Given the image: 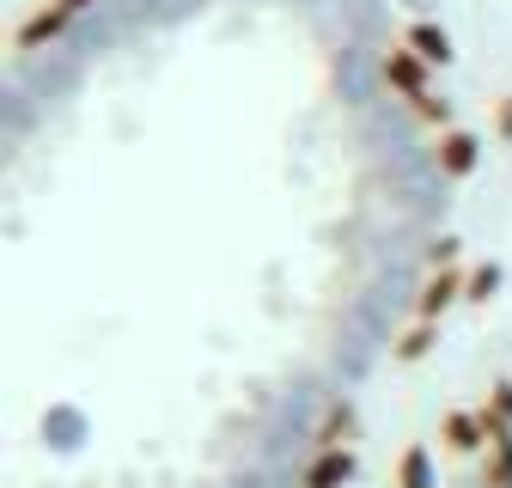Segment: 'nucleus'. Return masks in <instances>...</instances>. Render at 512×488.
<instances>
[{
  "label": "nucleus",
  "instance_id": "ddd939ff",
  "mask_svg": "<svg viewBox=\"0 0 512 488\" xmlns=\"http://www.w3.org/2000/svg\"><path fill=\"white\" fill-rule=\"evenodd\" d=\"M409 110H415L421 122H433V129H445V122H452V104H445V98H433V92H421Z\"/></svg>",
  "mask_w": 512,
  "mask_h": 488
},
{
  "label": "nucleus",
  "instance_id": "2eb2a0df",
  "mask_svg": "<svg viewBox=\"0 0 512 488\" xmlns=\"http://www.w3.org/2000/svg\"><path fill=\"white\" fill-rule=\"evenodd\" d=\"M488 409H494L500 421H512V379H500V385H494V403H488Z\"/></svg>",
  "mask_w": 512,
  "mask_h": 488
},
{
  "label": "nucleus",
  "instance_id": "dca6fc26",
  "mask_svg": "<svg viewBox=\"0 0 512 488\" xmlns=\"http://www.w3.org/2000/svg\"><path fill=\"white\" fill-rule=\"evenodd\" d=\"M494 135H500V141H512V92H506V98H500V110H494Z\"/></svg>",
  "mask_w": 512,
  "mask_h": 488
},
{
  "label": "nucleus",
  "instance_id": "9d476101",
  "mask_svg": "<svg viewBox=\"0 0 512 488\" xmlns=\"http://www.w3.org/2000/svg\"><path fill=\"white\" fill-rule=\"evenodd\" d=\"M397 482L403 488H433V470H427V446H409L403 464H397Z\"/></svg>",
  "mask_w": 512,
  "mask_h": 488
},
{
  "label": "nucleus",
  "instance_id": "6e6552de",
  "mask_svg": "<svg viewBox=\"0 0 512 488\" xmlns=\"http://www.w3.org/2000/svg\"><path fill=\"white\" fill-rule=\"evenodd\" d=\"M348 440H354V403H336L317 427V446H348Z\"/></svg>",
  "mask_w": 512,
  "mask_h": 488
},
{
  "label": "nucleus",
  "instance_id": "f03ea898",
  "mask_svg": "<svg viewBox=\"0 0 512 488\" xmlns=\"http://www.w3.org/2000/svg\"><path fill=\"white\" fill-rule=\"evenodd\" d=\"M464 281H470V275H464L458 263H452V269H433V275L421 281V293H415V318H433V324H439V318L464 299Z\"/></svg>",
  "mask_w": 512,
  "mask_h": 488
},
{
  "label": "nucleus",
  "instance_id": "9b49d317",
  "mask_svg": "<svg viewBox=\"0 0 512 488\" xmlns=\"http://www.w3.org/2000/svg\"><path fill=\"white\" fill-rule=\"evenodd\" d=\"M494 293H500V269H494V263H488V269H470V281H464V299H470V305H488Z\"/></svg>",
  "mask_w": 512,
  "mask_h": 488
},
{
  "label": "nucleus",
  "instance_id": "423d86ee",
  "mask_svg": "<svg viewBox=\"0 0 512 488\" xmlns=\"http://www.w3.org/2000/svg\"><path fill=\"white\" fill-rule=\"evenodd\" d=\"M482 446H488L482 409H452L445 415V452H482Z\"/></svg>",
  "mask_w": 512,
  "mask_h": 488
},
{
  "label": "nucleus",
  "instance_id": "7ed1b4c3",
  "mask_svg": "<svg viewBox=\"0 0 512 488\" xmlns=\"http://www.w3.org/2000/svg\"><path fill=\"white\" fill-rule=\"evenodd\" d=\"M433 159H439V171H445V177H470V171L482 165V141H476L470 129H439Z\"/></svg>",
  "mask_w": 512,
  "mask_h": 488
},
{
  "label": "nucleus",
  "instance_id": "39448f33",
  "mask_svg": "<svg viewBox=\"0 0 512 488\" xmlns=\"http://www.w3.org/2000/svg\"><path fill=\"white\" fill-rule=\"evenodd\" d=\"M348 476H354V452L348 446H317V458L305 464L299 488H342Z\"/></svg>",
  "mask_w": 512,
  "mask_h": 488
},
{
  "label": "nucleus",
  "instance_id": "4468645a",
  "mask_svg": "<svg viewBox=\"0 0 512 488\" xmlns=\"http://www.w3.org/2000/svg\"><path fill=\"white\" fill-rule=\"evenodd\" d=\"M458 244H464V238H433V244H427V269H452V263H458Z\"/></svg>",
  "mask_w": 512,
  "mask_h": 488
},
{
  "label": "nucleus",
  "instance_id": "20e7f679",
  "mask_svg": "<svg viewBox=\"0 0 512 488\" xmlns=\"http://www.w3.org/2000/svg\"><path fill=\"white\" fill-rule=\"evenodd\" d=\"M427 68H433V61H421V55H415L409 43H397L391 55H384V80H391V86H397V92H403L409 104H415V98L427 92Z\"/></svg>",
  "mask_w": 512,
  "mask_h": 488
},
{
  "label": "nucleus",
  "instance_id": "1a4fd4ad",
  "mask_svg": "<svg viewBox=\"0 0 512 488\" xmlns=\"http://www.w3.org/2000/svg\"><path fill=\"white\" fill-rule=\"evenodd\" d=\"M482 488H512V440H494V446H488Z\"/></svg>",
  "mask_w": 512,
  "mask_h": 488
},
{
  "label": "nucleus",
  "instance_id": "f257e3e1",
  "mask_svg": "<svg viewBox=\"0 0 512 488\" xmlns=\"http://www.w3.org/2000/svg\"><path fill=\"white\" fill-rule=\"evenodd\" d=\"M86 7H92V0H43V7H37V13H31L19 31H13V49H43L49 37H61V31H68V25H74Z\"/></svg>",
  "mask_w": 512,
  "mask_h": 488
},
{
  "label": "nucleus",
  "instance_id": "f8f14e48",
  "mask_svg": "<svg viewBox=\"0 0 512 488\" xmlns=\"http://www.w3.org/2000/svg\"><path fill=\"white\" fill-rule=\"evenodd\" d=\"M427 348H433V318H415V330H409V336H403L391 354H397V360H421Z\"/></svg>",
  "mask_w": 512,
  "mask_h": 488
},
{
  "label": "nucleus",
  "instance_id": "0eeeda50",
  "mask_svg": "<svg viewBox=\"0 0 512 488\" xmlns=\"http://www.w3.org/2000/svg\"><path fill=\"white\" fill-rule=\"evenodd\" d=\"M421 61H439V68H445V61H452V37H445L439 25H409V37H403Z\"/></svg>",
  "mask_w": 512,
  "mask_h": 488
}]
</instances>
